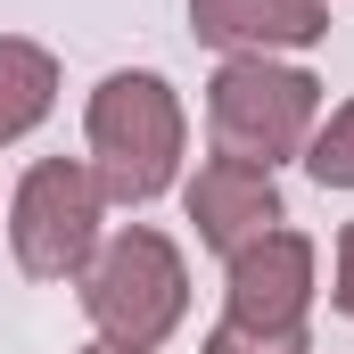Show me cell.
I'll list each match as a JSON object with an SVG mask.
<instances>
[{
  "label": "cell",
  "instance_id": "cell-6",
  "mask_svg": "<svg viewBox=\"0 0 354 354\" xmlns=\"http://www.w3.org/2000/svg\"><path fill=\"white\" fill-rule=\"evenodd\" d=\"M181 206H189L198 248H214V256H239L248 239H264V231L288 223L280 214V181L264 165H239V157H206L189 174V189H181Z\"/></svg>",
  "mask_w": 354,
  "mask_h": 354
},
{
  "label": "cell",
  "instance_id": "cell-1",
  "mask_svg": "<svg viewBox=\"0 0 354 354\" xmlns=\"http://www.w3.org/2000/svg\"><path fill=\"white\" fill-rule=\"evenodd\" d=\"M83 140H91V181L107 206H157L165 189L181 181V149H189V115H181V91L149 66H124L91 91V115H83Z\"/></svg>",
  "mask_w": 354,
  "mask_h": 354
},
{
  "label": "cell",
  "instance_id": "cell-5",
  "mask_svg": "<svg viewBox=\"0 0 354 354\" xmlns=\"http://www.w3.org/2000/svg\"><path fill=\"white\" fill-rule=\"evenodd\" d=\"M223 313L248 330H305L313 313V239L305 231H264L239 256H223Z\"/></svg>",
  "mask_w": 354,
  "mask_h": 354
},
{
  "label": "cell",
  "instance_id": "cell-7",
  "mask_svg": "<svg viewBox=\"0 0 354 354\" xmlns=\"http://www.w3.org/2000/svg\"><path fill=\"white\" fill-rule=\"evenodd\" d=\"M189 33L223 58H280L330 33V0H189Z\"/></svg>",
  "mask_w": 354,
  "mask_h": 354
},
{
  "label": "cell",
  "instance_id": "cell-3",
  "mask_svg": "<svg viewBox=\"0 0 354 354\" xmlns=\"http://www.w3.org/2000/svg\"><path fill=\"white\" fill-rule=\"evenodd\" d=\"M313 124H322V75H305L288 58H223L214 83H206L214 157H239V165L280 174L288 157H305Z\"/></svg>",
  "mask_w": 354,
  "mask_h": 354
},
{
  "label": "cell",
  "instance_id": "cell-9",
  "mask_svg": "<svg viewBox=\"0 0 354 354\" xmlns=\"http://www.w3.org/2000/svg\"><path fill=\"white\" fill-rule=\"evenodd\" d=\"M305 174L322 181V189H354V99L330 107V115L313 124V140H305Z\"/></svg>",
  "mask_w": 354,
  "mask_h": 354
},
{
  "label": "cell",
  "instance_id": "cell-2",
  "mask_svg": "<svg viewBox=\"0 0 354 354\" xmlns=\"http://www.w3.org/2000/svg\"><path fill=\"white\" fill-rule=\"evenodd\" d=\"M189 313V264L157 223H124L99 239V256L83 264V322L99 330V346L157 354Z\"/></svg>",
  "mask_w": 354,
  "mask_h": 354
},
{
  "label": "cell",
  "instance_id": "cell-4",
  "mask_svg": "<svg viewBox=\"0 0 354 354\" xmlns=\"http://www.w3.org/2000/svg\"><path fill=\"white\" fill-rule=\"evenodd\" d=\"M107 239V198L83 157H33L8 198V256L25 280H83Z\"/></svg>",
  "mask_w": 354,
  "mask_h": 354
},
{
  "label": "cell",
  "instance_id": "cell-8",
  "mask_svg": "<svg viewBox=\"0 0 354 354\" xmlns=\"http://www.w3.org/2000/svg\"><path fill=\"white\" fill-rule=\"evenodd\" d=\"M50 107H58V58L25 33H0V149L41 132Z\"/></svg>",
  "mask_w": 354,
  "mask_h": 354
},
{
  "label": "cell",
  "instance_id": "cell-12",
  "mask_svg": "<svg viewBox=\"0 0 354 354\" xmlns=\"http://www.w3.org/2000/svg\"><path fill=\"white\" fill-rule=\"evenodd\" d=\"M83 354H124V346H99V338H91V346H83Z\"/></svg>",
  "mask_w": 354,
  "mask_h": 354
},
{
  "label": "cell",
  "instance_id": "cell-10",
  "mask_svg": "<svg viewBox=\"0 0 354 354\" xmlns=\"http://www.w3.org/2000/svg\"><path fill=\"white\" fill-rule=\"evenodd\" d=\"M206 354H305V330H248V322H214L206 330Z\"/></svg>",
  "mask_w": 354,
  "mask_h": 354
},
{
  "label": "cell",
  "instance_id": "cell-11",
  "mask_svg": "<svg viewBox=\"0 0 354 354\" xmlns=\"http://www.w3.org/2000/svg\"><path fill=\"white\" fill-rule=\"evenodd\" d=\"M330 305H338V313L354 322V223L338 231V288H330Z\"/></svg>",
  "mask_w": 354,
  "mask_h": 354
}]
</instances>
